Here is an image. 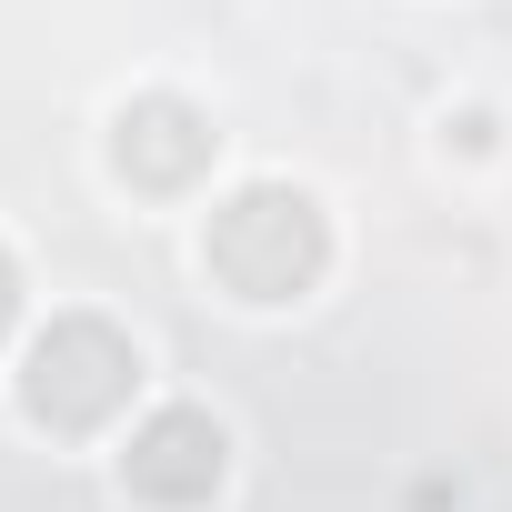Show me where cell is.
I'll use <instances>...</instances> for the list:
<instances>
[{"label": "cell", "mask_w": 512, "mask_h": 512, "mask_svg": "<svg viewBox=\"0 0 512 512\" xmlns=\"http://www.w3.org/2000/svg\"><path fill=\"white\" fill-rule=\"evenodd\" d=\"M201 262H211V282H221L231 302H302V292L322 282V262H332V231H322L312 191L251 181V191H231V201L211 211Z\"/></svg>", "instance_id": "cell-1"}, {"label": "cell", "mask_w": 512, "mask_h": 512, "mask_svg": "<svg viewBox=\"0 0 512 512\" xmlns=\"http://www.w3.org/2000/svg\"><path fill=\"white\" fill-rule=\"evenodd\" d=\"M131 392H141V352H131V332H111L101 312H61V322L31 342V362H21V402H31V422H51V432H101V422L131 412Z\"/></svg>", "instance_id": "cell-2"}, {"label": "cell", "mask_w": 512, "mask_h": 512, "mask_svg": "<svg viewBox=\"0 0 512 512\" xmlns=\"http://www.w3.org/2000/svg\"><path fill=\"white\" fill-rule=\"evenodd\" d=\"M121 482H131L151 512H191V502H211V492H221V422L191 412V402L151 412V422L131 432V452H121Z\"/></svg>", "instance_id": "cell-3"}, {"label": "cell", "mask_w": 512, "mask_h": 512, "mask_svg": "<svg viewBox=\"0 0 512 512\" xmlns=\"http://www.w3.org/2000/svg\"><path fill=\"white\" fill-rule=\"evenodd\" d=\"M111 171L131 191H191L211 171V121L181 101V91H141L121 121H111Z\"/></svg>", "instance_id": "cell-4"}, {"label": "cell", "mask_w": 512, "mask_h": 512, "mask_svg": "<svg viewBox=\"0 0 512 512\" xmlns=\"http://www.w3.org/2000/svg\"><path fill=\"white\" fill-rule=\"evenodd\" d=\"M11 302H21V282H11V251H0V332H11Z\"/></svg>", "instance_id": "cell-5"}]
</instances>
